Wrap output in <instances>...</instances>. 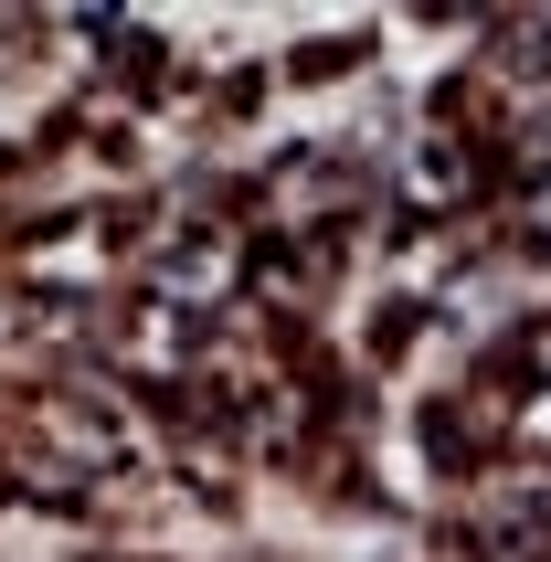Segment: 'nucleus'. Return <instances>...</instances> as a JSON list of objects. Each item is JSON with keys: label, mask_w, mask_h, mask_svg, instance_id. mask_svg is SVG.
Instances as JSON below:
<instances>
[{"label": "nucleus", "mask_w": 551, "mask_h": 562, "mask_svg": "<svg viewBox=\"0 0 551 562\" xmlns=\"http://www.w3.org/2000/svg\"><path fill=\"white\" fill-rule=\"evenodd\" d=\"M520 255H530V266H551V191H530V202H520Z\"/></svg>", "instance_id": "obj_2"}, {"label": "nucleus", "mask_w": 551, "mask_h": 562, "mask_svg": "<svg viewBox=\"0 0 551 562\" xmlns=\"http://www.w3.org/2000/svg\"><path fill=\"white\" fill-rule=\"evenodd\" d=\"M498 43H509V75H551V22H498Z\"/></svg>", "instance_id": "obj_1"}]
</instances>
